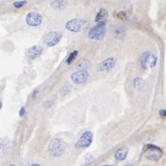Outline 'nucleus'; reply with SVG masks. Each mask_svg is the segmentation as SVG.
I'll return each mask as SVG.
<instances>
[{
    "label": "nucleus",
    "instance_id": "obj_9",
    "mask_svg": "<svg viewBox=\"0 0 166 166\" xmlns=\"http://www.w3.org/2000/svg\"><path fill=\"white\" fill-rule=\"evenodd\" d=\"M115 64H116V59L114 57H109L98 64L97 70L99 72H105V71H108L111 68H113Z\"/></svg>",
    "mask_w": 166,
    "mask_h": 166
},
{
    "label": "nucleus",
    "instance_id": "obj_20",
    "mask_svg": "<svg viewBox=\"0 0 166 166\" xmlns=\"http://www.w3.org/2000/svg\"><path fill=\"white\" fill-rule=\"evenodd\" d=\"M117 17H118V19H120V20H126L128 16H127V14H126L124 11H120V12L118 13Z\"/></svg>",
    "mask_w": 166,
    "mask_h": 166
},
{
    "label": "nucleus",
    "instance_id": "obj_15",
    "mask_svg": "<svg viewBox=\"0 0 166 166\" xmlns=\"http://www.w3.org/2000/svg\"><path fill=\"white\" fill-rule=\"evenodd\" d=\"M76 55H77V50H74L72 53H70L69 56H68V58L66 59V63H67V64H70V63L73 62V60L76 58Z\"/></svg>",
    "mask_w": 166,
    "mask_h": 166
},
{
    "label": "nucleus",
    "instance_id": "obj_10",
    "mask_svg": "<svg viewBox=\"0 0 166 166\" xmlns=\"http://www.w3.org/2000/svg\"><path fill=\"white\" fill-rule=\"evenodd\" d=\"M41 53H42V48L38 45H35V46L30 47L27 49V52H26L27 57L31 60H34V59L39 57Z\"/></svg>",
    "mask_w": 166,
    "mask_h": 166
},
{
    "label": "nucleus",
    "instance_id": "obj_27",
    "mask_svg": "<svg viewBox=\"0 0 166 166\" xmlns=\"http://www.w3.org/2000/svg\"><path fill=\"white\" fill-rule=\"evenodd\" d=\"M124 166H132V165H131V164H126V165H124Z\"/></svg>",
    "mask_w": 166,
    "mask_h": 166
},
{
    "label": "nucleus",
    "instance_id": "obj_2",
    "mask_svg": "<svg viewBox=\"0 0 166 166\" xmlns=\"http://www.w3.org/2000/svg\"><path fill=\"white\" fill-rule=\"evenodd\" d=\"M162 156V150L155 145H146L145 147V157L149 160H159Z\"/></svg>",
    "mask_w": 166,
    "mask_h": 166
},
{
    "label": "nucleus",
    "instance_id": "obj_16",
    "mask_svg": "<svg viewBox=\"0 0 166 166\" xmlns=\"http://www.w3.org/2000/svg\"><path fill=\"white\" fill-rule=\"evenodd\" d=\"M143 79L141 78V77H135L134 78V80H133V84H134V86L137 88V87H141L142 85H143Z\"/></svg>",
    "mask_w": 166,
    "mask_h": 166
},
{
    "label": "nucleus",
    "instance_id": "obj_6",
    "mask_svg": "<svg viewBox=\"0 0 166 166\" xmlns=\"http://www.w3.org/2000/svg\"><path fill=\"white\" fill-rule=\"evenodd\" d=\"M92 138H93V134L91 131H85L81 136L80 138L77 140V142L76 143L75 146L76 148H84V147H88L91 142H92Z\"/></svg>",
    "mask_w": 166,
    "mask_h": 166
},
{
    "label": "nucleus",
    "instance_id": "obj_21",
    "mask_svg": "<svg viewBox=\"0 0 166 166\" xmlns=\"http://www.w3.org/2000/svg\"><path fill=\"white\" fill-rule=\"evenodd\" d=\"M69 90H70V88H69L68 85H66V86H63V88L61 90V93L62 94H66V93L69 92Z\"/></svg>",
    "mask_w": 166,
    "mask_h": 166
},
{
    "label": "nucleus",
    "instance_id": "obj_17",
    "mask_svg": "<svg viewBox=\"0 0 166 166\" xmlns=\"http://www.w3.org/2000/svg\"><path fill=\"white\" fill-rule=\"evenodd\" d=\"M119 35H121V37H123V35H124V31H123L121 28H118V29H116V31H115V35H116V37L118 38V39H119Z\"/></svg>",
    "mask_w": 166,
    "mask_h": 166
},
{
    "label": "nucleus",
    "instance_id": "obj_3",
    "mask_svg": "<svg viewBox=\"0 0 166 166\" xmlns=\"http://www.w3.org/2000/svg\"><path fill=\"white\" fill-rule=\"evenodd\" d=\"M105 21L99 22L89 32V37L90 39H102L105 35Z\"/></svg>",
    "mask_w": 166,
    "mask_h": 166
},
{
    "label": "nucleus",
    "instance_id": "obj_14",
    "mask_svg": "<svg viewBox=\"0 0 166 166\" xmlns=\"http://www.w3.org/2000/svg\"><path fill=\"white\" fill-rule=\"evenodd\" d=\"M51 7L56 9H62L65 7V3L62 1H53L51 2Z\"/></svg>",
    "mask_w": 166,
    "mask_h": 166
},
{
    "label": "nucleus",
    "instance_id": "obj_13",
    "mask_svg": "<svg viewBox=\"0 0 166 166\" xmlns=\"http://www.w3.org/2000/svg\"><path fill=\"white\" fill-rule=\"evenodd\" d=\"M107 16V11L105 8H101L98 13L96 14V17H95V21L96 22H102V21H104V20L105 19V17Z\"/></svg>",
    "mask_w": 166,
    "mask_h": 166
},
{
    "label": "nucleus",
    "instance_id": "obj_28",
    "mask_svg": "<svg viewBox=\"0 0 166 166\" xmlns=\"http://www.w3.org/2000/svg\"><path fill=\"white\" fill-rule=\"evenodd\" d=\"M101 166H112V165H106V164H105V165H101Z\"/></svg>",
    "mask_w": 166,
    "mask_h": 166
},
{
    "label": "nucleus",
    "instance_id": "obj_24",
    "mask_svg": "<svg viewBox=\"0 0 166 166\" xmlns=\"http://www.w3.org/2000/svg\"><path fill=\"white\" fill-rule=\"evenodd\" d=\"M159 115L162 117H166V109H161L159 110Z\"/></svg>",
    "mask_w": 166,
    "mask_h": 166
},
{
    "label": "nucleus",
    "instance_id": "obj_19",
    "mask_svg": "<svg viewBox=\"0 0 166 166\" xmlns=\"http://www.w3.org/2000/svg\"><path fill=\"white\" fill-rule=\"evenodd\" d=\"M156 62H157V57L155 55H152L151 58H150V62H149L150 68H152V67H154L156 65Z\"/></svg>",
    "mask_w": 166,
    "mask_h": 166
},
{
    "label": "nucleus",
    "instance_id": "obj_25",
    "mask_svg": "<svg viewBox=\"0 0 166 166\" xmlns=\"http://www.w3.org/2000/svg\"><path fill=\"white\" fill-rule=\"evenodd\" d=\"M36 94H37V90H35L33 91V94H32V97H33V99H35V97H36Z\"/></svg>",
    "mask_w": 166,
    "mask_h": 166
},
{
    "label": "nucleus",
    "instance_id": "obj_22",
    "mask_svg": "<svg viewBox=\"0 0 166 166\" xmlns=\"http://www.w3.org/2000/svg\"><path fill=\"white\" fill-rule=\"evenodd\" d=\"M92 159H93V157H92V156H91L90 154H88V155H87V156L85 157V160H86V162H87V163L90 162V161H91Z\"/></svg>",
    "mask_w": 166,
    "mask_h": 166
},
{
    "label": "nucleus",
    "instance_id": "obj_18",
    "mask_svg": "<svg viewBox=\"0 0 166 166\" xmlns=\"http://www.w3.org/2000/svg\"><path fill=\"white\" fill-rule=\"evenodd\" d=\"M26 3H27L26 1H16V2H14L13 6H14L15 7L19 8V7H23V6L26 4Z\"/></svg>",
    "mask_w": 166,
    "mask_h": 166
},
{
    "label": "nucleus",
    "instance_id": "obj_1",
    "mask_svg": "<svg viewBox=\"0 0 166 166\" xmlns=\"http://www.w3.org/2000/svg\"><path fill=\"white\" fill-rule=\"evenodd\" d=\"M65 150V144L62 140L55 138L51 140L48 145V153L53 157H60Z\"/></svg>",
    "mask_w": 166,
    "mask_h": 166
},
{
    "label": "nucleus",
    "instance_id": "obj_12",
    "mask_svg": "<svg viewBox=\"0 0 166 166\" xmlns=\"http://www.w3.org/2000/svg\"><path fill=\"white\" fill-rule=\"evenodd\" d=\"M128 151H129L128 147H126V146L120 147L115 153V159L117 160H123V159H125L126 157H127V155H128Z\"/></svg>",
    "mask_w": 166,
    "mask_h": 166
},
{
    "label": "nucleus",
    "instance_id": "obj_8",
    "mask_svg": "<svg viewBox=\"0 0 166 166\" xmlns=\"http://www.w3.org/2000/svg\"><path fill=\"white\" fill-rule=\"evenodd\" d=\"M88 77H89V74L86 70H79L71 74V79L76 84L86 82L88 80Z\"/></svg>",
    "mask_w": 166,
    "mask_h": 166
},
{
    "label": "nucleus",
    "instance_id": "obj_26",
    "mask_svg": "<svg viewBox=\"0 0 166 166\" xmlns=\"http://www.w3.org/2000/svg\"><path fill=\"white\" fill-rule=\"evenodd\" d=\"M31 166H41L40 164H37V163H35V164H32Z\"/></svg>",
    "mask_w": 166,
    "mask_h": 166
},
{
    "label": "nucleus",
    "instance_id": "obj_23",
    "mask_svg": "<svg viewBox=\"0 0 166 166\" xmlns=\"http://www.w3.org/2000/svg\"><path fill=\"white\" fill-rule=\"evenodd\" d=\"M24 114H25V107H24V106H21V109H20L19 115H20V117H23Z\"/></svg>",
    "mask_w": 166,
    "mask_h": 166
},
{
    "label": "nucleus",
    "instance_id": "obj_7",
    "mask_svg": "<svg viewBox=\"0 0 166 166\" xmlns=\"http://www.w3.org/2000/svg\"><path fill=\"white\" fill-rule=\"evenodd\" d=\"M43 18L38 12L31 11L26 15V22L30 26H38L39 24H41Z\"/></svg>",
    "mask_w": 166,
    "mask_h": 166
},
{
    "label": "nucleus",
    "instance_id": "obj_4",
    "mask_svg": "<svg viewBox=\"0 0 166 166\" xmlns=\"http://www.w3.org/2000/svg\"><path fill=\"white\" fill-rule=\"evenodd\" d=\"M61 38H62V34L60 32H48L43 35L42 40L47 46L52 47L58 44Z\"/></svg>",
    "mask_w": 166,
    "mask_h": 166
},
{
    "label": "nucleus",
    "instance_id": "obj_29",
    "mask_svg": "<svg viewBox=\"0 0 166 166\" xmlns=\"http://www.w3.org/2000/svg\"><path fill=\"white\" fill-rule=\"evenodd\" d=\"M9 166H15L14 164H11V165H9Z\"/></svg>",
    "mask_w": 166,
    "mask_h": 166
},
{
    "label": "nucleus",
    "instance_id": "obj_5",
    "mask_svg": "<svg viewBox=\"0 0 166 166\" xmlns=\"http://www.w3.org/2000/svg\"><path fill=\"white\" fill-rule=\"evenodd\" d=\"M87 24V21L81 19H74L71 21H68L65 24V28L68 31L71 32H79L81 31L85 25Z\"/></svg>",
    "mask_w": 166,
    "mask_h": 166
},
{
    "label": "nucleus",
    "instance_id": "obj_11",
    "mask_svg": "<svg viewBox=\"0 0 166 166\" xmlns=\"http://www.w3.org/2000/svg\"><path fill=\"white\" fill-rule=\"evenodd\" d=\"M151 56H152V54L149 51H145V52L142 53V55L140 57V64H141L142 68L145 69L147 67V64H149Z\"/></svg>",
    "mask_w": 166,
    "mask_h": 166
}]
</instances>
